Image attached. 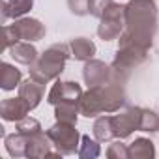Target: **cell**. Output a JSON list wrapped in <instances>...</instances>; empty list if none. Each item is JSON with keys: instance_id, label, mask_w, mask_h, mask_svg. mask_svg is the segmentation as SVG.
Returning <instances> with one entry per match:
<instances>
[{"instance_id": "obj_15", "label": "cell", "mask_w": 159, "mask_h": 159, "mask_svg": "<svg viewBox=\"0 0 159 159\" xmlns=\"http://www.w3.org/2000/svg\"><path fill=\"white\" fill-rule=\"evenodd\" d=\"M10 54L15 62L19 64H25V66H32L36 60H38V51L36 47L30 43V41H19L15 43L13 47H10Z\"/></svg>"}, {"instance_id": "obj_7", "label": "cell", "mask_w": 159, "mask_h": 159, "mask_svg": "<svg viewBox=\"0 0 159 159\" xmlns=\"http://www.w3.org/2000/svg\"><path fill=\"white\" fill-rule=\"evenodd\" d=\"M140 114L142 109L140 107H129L125 111H122L120 114L112 116V131H114V139H127L133 131H139L140 127Z\"/></svg>"}, {"instance_id": "obj_8", "label": "cell", "mask_w": 159, "mask_h": 159, "mask_svg": "<svg viewBox=\"0 0 159 159\" xmlns=\"http://www.w3.org/2000/svg\"><path fill=\"white\" fill-rule=\"evenodd\" d=\"M83 79L84 83L90 86H99V84H107L111 81H114V69L112 66H107L101 60H86L84 67H83Z\"/></svg>"}, {"instance_id": "obj_26", "label": "cell", "mask_w": 159, "mask_h": 159, "mask_svg": "<svg viewBox=\"0 0 159 159\" xmlns=\"http://www.w3.org/2000/svg\"><path fill=\"white\" fill-rule=\"evenodd\" d=\"M67 6H69V11L79 17L90 13V0H67Z\"/></svg>"}, {"instance_id": "obj_27", "label": "cell", "mask_w": 159, "mask_h": 159, "mask_svg": "<svg viewBox=\"0 0 159 159\" xmlns=\"http://www.w3.org/2000/svg\"><path fill=\"white\" fill-rule=\"evenodd\" d=\"M111 4H112V0H90V15L99 19Z\"/></svg>"}, {"instance_id": "obj_18", "label": "cell", "mask_w": 159, "mask_h": 159, "mask_svg": "<svg viewBox=\"0 0 159 159\" xmlns=\"http://www.w3.org/2000/svg\"><path fill=\"white\" fill-rule=\"evenodd\" d=\"M129 159H153L155 157V146L150 139L139 137L135 139L129 146Z\"/></svg>"}, {"instance_id": "obj_2", "label": "cell", "mask_w": 159, "mask_h": 159, "mask_svg": "<svg viewBox=\"0 0 159 159\" xmlns=\"http://www.w3.org/2000/svg\"><path fill=\"white\" fill-rule=\"evenodd\" d=\"M125 103V92L122 88V81L114 79V81L99 86H90L88 92L83 94L79 109L81 114L86 118H96L105 112H116L120 107Z\"/></svg>"}, {"instance_id": "obj_14", "label": "cell", "mask_w": 159, "mask_h": 159, "mask_svg": "<svg viewBox=\"0 0 159 159\" xmlns=\"http://www.w3.org/2000/svg\"><path fill=\"white\" fill-rule=\"evenodd\" d=\"M34 6V0H2L0 2V10H2V23L6 19H19L25 13H28Z\"/></svg>"}, {"instance_id": "obj_20", "label": "cell", "mask_w": 159, "mask_h": 159, "mask_svg": "<svg viewBox=\"0 0 159 159\" xmlns=\"http://www.w3.org/2000/svg\"><path fill=\"white\" fill-rule=\"evenodd\" d=\"M26 140H28L26 135L15 131V133L4 137V146L11 157H23V155H26Z\"/></svg>"}, {"instance_id": "obj_16", "label": "cell", "mask_w": 159, "mask_h": 159, "mask_svg": "<svg viewBox=\"0 0 159 159\" xmlns=\"http://www.w3.org/2000/svg\"><path fill=\"white\" fill-rule=\"evenodd\" d=\"M21 77L23 75H21V71L15 66H11L8 62L0 64V88L2 90H6V92L15 90L21 84Z\"/></svg>"}, {"instance_id": "obj_10", "label": "cell", "mask_w": 159, "mask_h": 159, "mask_svg": "<svg viewBox=\"0 0 159 159\" xmlns=\"http://www.w3.org/2000/svg\"><path fill=\"white\" fill-rule=\"evenodd\" d=\"M13 32L17 34V39L19 41H39L45 38L47 34V28L41 21L38 19H32V17H19L13 25H11Z\"/></svg>"}, {"instance_id": "obj_13", "label": "cell", "mask_w": 159, "mask_h": 159, "mask_svg": "<svg viewBox=\"0 0 159 159\" xmlns=\"http://www.w3.org/2000/svg\"><path fill=\"white\" fill-rule=\"evenodd\" d=\"M43 92H45V84H41V83H38V81H34L32 77H30V79H26L25 83H21V84H19V96L28 103L30 111H32V109H36V107L39 105V101L43 99Z\"/></svg>"}, {"instance_id": "obj_9", "label": "cell", "mask_w": 159, "mask_h": 159, "mask_svg": "<svg viewBox=\"0 0 159 159\" xmlns=\"http://www.w3.org/2000/svg\"><path fill=\"white\" fill-rule=\"evenodd\" d=\"M81 98H83V88L81 84H77L73 81H60L56 79V83L52 84L49 96H47V101L54 107L62 101H75V103H81Z\"/></svg>"}, {"instance_id": "obj_21", "label": "cell", "mask_w": 159, "mask_h": 159, "mask_svg": "<svg viewBox=\"0 0 159 159\" xmlns=\"http://www.w3.org/2000/svg\"><path fill=\"white\" fill-rule=\"evenodd\" d=\"M94 137L99 142H109L114 139V131H112V116H99L94 124Z\"/></svg>"}, {"instance_id": "obj_23", "label": "cell", "mask_w": 159, "mask_h": 159, "mask_svg": "<svg viewBox=\"0 0 159 159\" xmlns=\"http://www.w3.org/2000/svg\"><path fill=\"white\" fill-rule=\"evenodd\" d=\"M139 131H144V133H153V131H159V116L150 111V109H142V114H140V127Z\"/></svg>"}, {"instance_id": "obj_1", "label": "cell", "mask_w": 159, "mask_h": 159, "mask_svg": "<svg viewBox=\"0 0 159 159\" xmlns=\"http://www.w3.org/2000/svg\"><path fill=\"white\" fill-rule=\"evenodd\" d=\"M157 32V6L153 0H129L125 4V30L118 41H129L150 51Z\"/></svg>"}, {"instance_id": "obj_24", "label": "cell", "mask_w": 159, "mask_h": 159, "mask_svg": "<svg viewBox=\"0 0 159 159\" xmlns=\"http://www.w3.org/2000/svg\"><path fill=\"white\" fill-rule=\"evenodd\" d=\"M17 131H19V133H23V135H32V133L41 131V124H39L36 118L26 116V118H23V120H19V122H17Z\"/></svg>"}, {"instance_id": "obj_4", "label": "cell", "mask_w": 159, "mask_h": 159, "mask_svg": "<svg viewBox=\"0 0 159 159\" xmlns=\"http://www.w3.org/2000/svg\"><path fill=\"white\" fill-rule=\"evenodd\" d=\"M146 58H148V49L129 41H118V51L112 60L114 75L120 79H125L131 73V69L139 67Z\"/></svg>"}, {"instance_id": "obj_6", "label": "cell", "mask_w": 159, "mask_h": 159, "mask_svg": "<svg viewBox=\"0 0 159 159\" xmlns=\"http://www.w3.org/2000/svg\"><path fill=\"white\" fill-rule=\"evenodd\" d=\"M124 30H125V6L112 2L99 17L98 36L103 41H112L118 39Z\"/></svg>"}, {"instance_id": "obj_22", "label": "cell", "mask_w": 159, "mask_h": 159, "mask_svg": "<svg viewBox=\"0 0 159 159\" xmlns=\"http://www.w3.org/2000/svg\"><path fill=\"white\" fill-rule=\"evenodd\" d=\"M99 140L96 139H90L88 135H83L81 137V146H79V152H77V155L81 157V159H96V157H99V153H101V150H99V144H98Z\"/></svg>"}, {"instance_id": "obj_25", "label": "cell", "mask_w": 159, "mask_h": 159, "mask_svg": "<svg viewBox=\"0 0 159 159\" xmlns=\"http://www.w3.org/2000/svg\"><path fill=\"white\" fill-rule=\"evenodd\" d=\"M107 157H109V159H129V150H127V146H125L124 142L116 140V142H112V144L109 146Z\"/></svg>"}, {"instance_id": "obj_12", "label": "cell", "mask_w": 159, "mask_h": 159, "mask_svg": "<svg viewBox=\"0 0 159 159\" xmlns=\"http://www.w3.org/2000/svg\"><path fill=\"white\" fill-rule=\"evenodd\" d=\"M26 157L38 159V157H47L52 148V140L47 133L38 131L32 135H26Z\"/></svg>"}, {"instance_id": "obj_3", "label": "cell", "mask_w": 159, "mask_h": 159, "mask_svg": "<svg viewBox=\"0 0 159 159\" xmlns=\"http://www.w3.org/2000/svg\"><path fill=\"white\" fill-rule=\"evenodd\" d=\"M69 56H71L69 45H66V43L51 45L30 66V77L34 79V81L41 83V84H49L51 81H56V79L62 75Z\"/></svg>"}, {"instance_id": "obj_5", "label": "cell", "mask_w": 159, "mask_h": 159, "mask_svg": "<svg viewBox=\"0 0 159 159\" xmlns=\"http://www.w3.org/2000/svg\"><path fill=\"white\" fill-rule=\"evenodd\" d=\"M47 135L51 137L52 146L56 148V152H60L62 155H73V153L79 152L81 135L75 129V124L56 122L54 125H51L47 129Z\"/></svg>"}, {"instance_id": "obj_19", "label": "cell", "mask_w": 159, "mask_h": 159, "mask_svg": "<svg viewBox=\"0 0 159 159\" xmlns=\"http://www.w3.org/2000/svg\"><path fill=\"white\" fill-rule=\"evenodd\" d=\"M79 114H81V109H79V103H75V101H62V103L54 105L56 122H67V124L77 125V116Z\"/></svg>"}, {"instance_id": "obj_17", "label": "cell", "mask_w": 159, "mask_h": 159, "mask_svg": "<svg viewBox=\"0 0 159 159\" xmlns=\"http://www.w3.org/2000/svg\"><path fill=\"white\" fill-rule=\"evenodd\" d=\"M69 49H71V56L75 60H90L94 54H96V45L92 39L88 38H75L69 41Z\"/></svg>"}, {"instance_id": "obj_11", "label": "cell", "mask_w": 159, "mask_h": 159, "mask_svg": "<svg viewBox=\"0 0 159 159\" xmlns=\"http://www.w3.org/2000/svg\"><path fill=\"white\" fill-rule=\"evenodd\" d=\"M30 112L28 103L17 96V98H8L0 103V116H2L6 122H19L23 118H26Z\"/></svg>"}]
</instances>
